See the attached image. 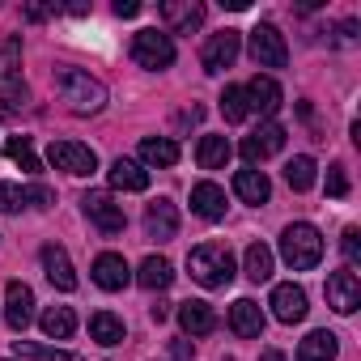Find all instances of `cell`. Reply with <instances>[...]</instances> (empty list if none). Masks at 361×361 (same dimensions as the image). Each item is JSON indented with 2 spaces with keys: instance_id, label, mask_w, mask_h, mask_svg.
I'll use <instances>...</instances> for the list:
<instances>
[{
  "instance_id": "obj_25",
  "label": "cell",
  "mask_w": 361,
  "mask_h": 361,
  "mask_svg": "<svg viewBox=\"0 0 361 361\" xmlns=\"http://www.w3.org/2000/svg\"><path fill=\"white\" fill-rule=\"evenodd\" d=\"M336 353H340V340L331 331H310L298 344V361H336Z\"/></svg>"
},
{
  "instance_id": "obj_29",
  "label": "cell",
  "mask_w": 361,
  "mask_h": 361,
  "mask_svg": "<svg viewBox=\"0 0 361 361\" xmlns=\"http://www.w3.org/2000/svg\"><path fill=\"white\" fill-rule=\"evenodd\" d=\"M140 157H145L149 166H174V161H178V145H174L170 136H145V140H140Z\"/></svg>"
},
{
  "instance_id": "obj_30",
  "label": "cell",
  "mask_w": 361,
  "mask_h": 361,
  "mask_svg": "<svg viewBox=\"0 0 361 361\" xmlns=\"http://www.w3.org/2000/svg\"><path fill=\"white\" fill-rule=\"evenodd\" d=\"M285 183H289L293 192H310V188H314V157H293V161L285 166Z\"/></svg>"
},
{
  "instance_id": "obj_24",
  "label": "cell",
  "mask_w": 361,
  "mask_h": 361,
  "mask_svg": "<svg viewBox=\"0 0 361 361\" xmlns=\"http://www.w3.org/2000/svg\"><path fill=\"white\" fill-rule=\"evenodd\" d=\"M170 281H174V268H170V259H161V255H149L140 268H136V285L140 289H170Z\"/></svg>"
},
{
  "instance_id": "obj_36",
  "label": "cell",
  "mask_w": 361,
  "mask_h": 361,
  "mask_svg": "<svg viewBox=\"0 0 361 361\" xmlns=\"http://www.w3.org/2000/svg\"><path fill=\"white\" fill-rule=\"evenodd\" d=\"M340 251H344L348 268H357V264H361V230H357V226H348V230H344V238H340Z\"/></svg>"
},
{
  "instance_id": "obj_38",
  "label": "cell",
  "mask_w": 361,
  "mask_h": 361,
  "mask_svg": "<svg viewBox=\"0 0 361 361\" xmlns=\"http://www.w3.org/2000/svg\"><path fill=\"white\" fill-rule=\"evenodd\" d=\"M30 200H35V204H39V209H47V204H51V200H56V196H51V188H43V183H35V188H30V192H26V204H30Z\"/></svg>"
},
{
  "instance_id": "obj_15",
  "label": "cell",
  "mask_w": 361,
  "mask_h": 361,
  "mask_svg": "<svg viewBox=\"0 0 361 361\" xmlns=\"http://www.w3.org/2000/svg\"><path fill=\"white\" fill-rule=\"evenodd\" d=\"M268 306H272V314H276L281 323H302V319H306V310H310V306H306V289H302V285H276Z\"/></svg>"
},
{
  "instance_id": "obj_31",
  "label": "cell",
  "mask_w": 361,
  "mask_h": 361,
  "mask_svg": "<svg viewBox=\"0 0 361 361\" xmlns=\"http://www.w3.org/2000/svg\"><path fill=\"white\" fill-rule=\"evenodd\" d=\"M221 115H226V123H243V119L251 115L243 85H226V94H221Z\"/></svg>"
},
{
  "instance_id": "obj_40",
  "label": "cell",
  "mask_w": 361,
  "mask_h": 361,
  "mask_svg": "<svg viewBox=\"0 0 361 361\" xmlns=\"http://www.w3.org/2000/svg\"><path fill=\"white\" fill-rule=\"evenodd\" d=\"M51 13H56V5H30V9H26L30 22H43V18H51Z\"/></svg>"
},
{
  "instance_id": "obj_33",
  "label": "cell",
  "mask_w": 361,
  "mask_h": 361,
  "mask_svg": "<svg viewBox=\"0 0 361 361\" xmlns=\"http://www.w3.org/2000/svg\"><path fill=\"white\" fill-rule=\"evenodd\" d=\"M247 276H251L255 285H264V281L272 276V251H268L264 243H251V247H247Z\"/></svg>"
},
{
  "instance_id": "obj_5",
  "label": "cell",
  "mask_w": 361,
  "mask_h": 361,
  "mask_svg": "<svg viewBox=\"0 0 361 361\" xmlns=\"http://www.w3.org/2000/svg\"><path fill=\"white\" fill-rule=\"evenodd\" d=\"M132 60L140 64V68H170L174 64V39L166 35V30H140L136 39H132Z\"/></svg>"
},
{
  "instance_id": "obj_26",
  "label": "cell",
  "mask_w": 361,
  "mask_h": 361,
  "mask_svg": "<svg viewBox=\"0 0 361 361\" xmlns=\"http://www.w3.org/2000/svg\"><path fill=\"white\" fill-rule=\"evenodd\" d=\"M230 140L226 136H200V149H196V161H200V170H221L226 161H230Z\"/></svg>"
},
{
  "instance_id": "obj_8",
  "label": "cell",
  "mask_w": 361,
  "mask_h": 361,
  "mask_svg": "<svg viewBox=\"0 0 361 361\" xmlns=\"http://www.w3.org/2000/svg\"><path fill=\"white\" fill-rule=\"evenodd\" d=\"M238 51H243V35H238V30H221V35H213V39L204 43L200 64H204L209 77H217V73H226V68L238 60Z\"/></svg>"
},
{
  "instance_id": "obj_2",
  "label": "cell",
  "mask_w": 361,
  "mask_h": 361,
  "mask_svg": "<svg viewBox=\"0 0 361 361\" xmlns=\"http://www.w3.org/2000/svg\"><path fill=\"white\" fill-rule=\"evenodd\" d=\"M188 268H192V281H200L204 289H226L234 281V255L221 243H200L188 255Z\"/></svg>"
},
{
  "instance_id": "obj_18",
  "label": "cell",
  "mask_w": 361,
  "mask_h": 361,
  "mask_svg": "<svg viewBox=\"0 0 361 361\" xmlns=\"http://www.w3.org/2000/svg\"><path fill=\"white\" fill-rule=\"evenodd\" d=\"M243 90H247V106L255 115H276L281 111V85L272 77H251V85H243Z\"/></svg>"
},
{
  "instance_id": "obj_9",
  "label": "cell",
  "mask_w": 361,
  "mask_h": 361,
  "mask_svg": "<svg viewBox=\"0 0 361 361\" xmlns=\"http://www.w3.org/2000/svg\"><path fill=\"white\" fill-rule=\"evenodd\" d=\"M327 306L336 314H353L361 306V281H357L353 268H340V272L327 276Z\"/></svg>"
},
{
  "instance_id": "obj_28",
  "label": "cell",
  "mask_w": 361,
  "mask_h": 361,
  "mask_svg": "<svg viewBox=\"0 0 361 361\" xmlns=\"http://www.w3.org/2000/svg\"><path fill=\"white\" fill-rule=\"evenodd\" d=\"M90 340H98V344H123V319L119 314H111V310H98L94 319H90Z\"/></svg>"
},
{
  "instance_id": "obj_14",
  "label": "cell",
  "mask_w": 361,
  "mask_h": 361,
  "mask_svg": "<svg viewBox=\"0 0 361 361\" xmlns=\"http://www.w3.org/2000/svg\"><path fill=\"white\" fill-rule=\"evenodd\" d=\"M43 272H47V281H51L56 289H64V293H73V289H77L73 259H68V251H64L60 243H47V247H43Z\"/></svg>"
},
{
  "instance_id": "obj_21",
  "label": "cell",
  "mask_w": 361,
  "mask_h": 361,
  "mask_svg": "<svg viewBox=\"0 0 361 361\" xmlns=\"http://www.w3.org/2000/svg\"><path fill=\"white\" fill-rule=\"evenodd\" d=\"M106 178H111L115 192H145V188H149V170L136 166L132 157H119V161L106 170Z\"/></svg>"
},
{
  "instance_id": "obj_22",
  "label": "cell",
  "mask_w": 361,
  "mask_h": 361,
  "mask_svg": "<svg viewBox=\"0 0 361 361\" xmlns=\"http://www.w3.org/2000/svg\"><path fill=\"white\" fill-rule=\"evenodd\" d=\"M178 323H183L188 336H209L217 327V310L209 302H183L178 306Z\"/></svg>"
},
{
  "instance_id": "obj_27",
  "label": "cell",
  "mask_w": 361,
  "mask_h": 361,
  "mask_svg": "<svg viewBox=\"0 0 361 361\" xmlns=\"http://www.w3.org/2000/svg\"><path fill=\"white\" fill-rule=\"evenodd\" d=\"M39 323H43V331H47L51 340H68V336L77 331V314H73V306H47Z\"/></svg>"
},
{
  "instance_id": "obj_41",
  "label": "cell",
  "mask_w": 361,
  "mask_h": 361,
  "mask_svg": "<svg viewBox=\"0 0 361 361\" xmlns=\"http://www.w3.org/2000/svg\"><path fill=\"white\" fill-rule=\"evenodd\" d=\"M259 361H285V353H276V348H268V353H264Z\"/></svg>"
},
{
  "instance_id": "obj_3",
  "label": "cell",
  "mask_w": 361,
  "mask_h": 361,
  "mask_svg": "<svg viewBox=\"0 0 361 361\" xmlns=\"http://www.w3.org/2000/svg\"><path fill=\"white\" fill-rule=\"evenodd\" d=\"M281 259H285L293 272L319 268V259H323V238H319V230H314L310 221H293V226L281 234Z\"/></svg>"
},
{
  "instance_id": "obj_13",
  "label": "cell",
  "mask_w": 361,
  "mask_h": 361,
  "mask_svg": "<svg viewBox=\"0 0 361 361\" xmlns=\"http://www.w3.org/2000/svg\"><path fill=\"white\" fill-rule=\"evenodd\" d=\"M5 319H9L13 331L30 327V319H35V293H30V285L9 281V289H5Z\"/></svg>"
},
{
  "instance_id": "obj_16",
  "label": "cell",
  "mask_w": 361,
  "mask_h": 361,
  "mask_svg": "<svg viewBox=\"0 0 361 361\" xmlns=\"http://www.w3.org/2000/svg\"><path fill=\"white\" fill-rule=\"evenodd\" d=\"M145 234L157 238V243H170V238L178 234V209H174L170 200H153V204L145 209Z\"/></svg>"
},
{
  "instance_id": "obj_35",
  "label": "cell",
  "mask_w": 361,
  "mask_h": 361,
  "mask_svg": "<svg viewBox=\"0 0 361 361\" xmlns=\"http://www.w3.org/2000/svg\"><path fill=\"white\" fill-rule=\"evenodd\" d=\"M26 209V192L18 183H5L0 178V213H22Z\"/></svg>"
},
{
  "instance_id": "obj_12",
  "label": "cell",
  "mask_w": 361,
  "mask_h": 361,
  "mask_svg": "<svg viewBox=\"0 0 361 361\" xmlns=\"http://www.w3.org/2000/svg\"><path fill=\"white\" fill-rule=\"evenodd\" d=\"M285 149V128L281 123H264L259 132H251L247 140H243V157L247 161H268V157H276Z\"/></svg>"
},
{
  "instance_id": "obj_37",
  "label": "cell",
  "mask_w": 361,
  "mask_h": 361,
  "mask_svg": "<svg viewBox=\"0 0 361 361\" xmlns=\"http://www.w3.org/2000/svg\"><path fill=\"white\" fill-rule=\"evenodd\" d=\"M327 196H336V200L348 196V174H344V166H331L327 170Z\"/></svg>"
},
{
  "instance_id": "obj_6",
  "label": "cell",
  "mask_w": 361,
  "mask_h": 361,
  "mask_svg": "<svg viewBox=\"0 0 361 361\" xmlns=\"http://www.w3.org/2000/svg\"><path fill=\"white\" fill-rule=\"evenodd\" d=\"M47 161H51L56 170H64V174H77V178L98 170V153H94L90 145H81V140H51Z\"/></svg>"
},
{
  "instance_id": "obj_11",
  "label": "cell",
  "mask_w": 361,
  "mask_h": 361,
  "mask_svg": "<svg viewBox=\"0 0 361 361\" xmlns=\"http://www.w3.org/2000/svg\"><path fill=\"white\" fill-rule=\"evenodd\" d=\"M161 22L174 35H192V30L204 26V5H200V0H166V5H161Z\"/></svg>"
},
{
  "instance_id": "obj_20",
  "label": "cell",
  "mask_w": 361,
  "mask_h": 361,
  "mask_svg": "<svg viewBox=\"0 0 361 361\" xmlns=\"http://www.w3.org/2000/svg\"><path fill=\"white\" fill-rule=\"evenodd\" d=\"M230 327H234L238 336H247V340L264 336V310H259V302H251V298H238V302L230 306Z\"/></svg>"
},
{
  "instance_id": "obj_39",
  "label": "cell",
  "mask_w": 361,
  "mask_h": 361,
  "mask_svg": "<svg viewBox=\"0 0 361 361\" xmlns=\"http://www.w3.org/2000/svg\"><path fill=\"white\" fill-rule=\"evenodd\" d=\"M136 13H140L136 0H115V18H136Z\"/></svg>"
},
{
  "instance_id": "obj_23",
  "label": "cell",
  "mask_w": 361,
  "mask_h": 361,
  "mask_svg": "<svg viewBox=\"0 0 361 361\" xmlns=\"http://www.w3.org/2000/svg\"><path fill=\"white\" fill-rule=\"evenodd\" d=\"M234 192H238V200H247V204H268L272 183H268L264 170H238V174H234Z\"/></svg>"
},
{
  "instance_id": "obj_1",
  "label": "cell",
  "mask_w": 361,
  "mask_h": 361,
  "mask_svg": "<svg viewBox=\"0 0 361 361\" xmlns=\"http://www.w3.org/2000/svg\"><path fill=\"white\" fill-rule=\"evenodd\" d=\"M56 90H60V98L68 102V111H77V115H98L102 106H106V90H102V81H94L90 73H81V68H56Z\"/></svg>"
},
{
  "instance_id": "obj_4",
  "label": "cell",
  "mask_w": 361,
  "mask_h": 361,
  "mask_svg": "<svg viewBox=\"0 0 361 361\" xmlns=\"http://www.w3.org/2000/svg\"><path fill=\"white\" fill-rule=\"evenodd\" d=\"M22 102H26V85H22V43L18 39H5V47H0V115H9Z\"/></svg>"
},
{
  "instance_id": "obj_10",
  "label": "cell",
  "mask_w": 361,
  "mask_h": 361,
  "mask_svg": "<svg viewBox=\"0 0 361 361\" xmlns=\"http://www.w3.org/2000/svg\"><path fill=\"white\" fill-rule=\"evenodd\" d=\"M81 209H85V217H90L102 234H119V230H123V204H115L111 192H85Z\"/></svg>"
},
{
  "instance_id": "obj_7",
  "label": "cell",
  "mask_w": 361,
  "mask_h": 361,
  "mask_svg": "<svg viewBox=\"0 0 361 361\" xmlns=\"http://www.w3.org/2000/svg\"><path fill=\"white\" fill-rule=\"evenodd\" d=\"M251 56L259 68H285L289 64V47H285V35L272 26V22H259L251 30Z\"/></svg>"
},
{
  "instance_id": "obj_32",
  "label": "cell",
  "mask_w": 361,
  "mask_h": 361,
  "mask_svg": "<svg viewBox=\"0 0 361 361\" xmlns=\"http://www.w3.org/2000/svg\"><path fill=\"white\" fill-rule=\"evenodd\" d=\"M5 153H9V161H18V166H22V170H30V174H39V170H43V161L35 157V145H30V136H9Z\"/></svg>"
},
{
  "instance_id": "obj_17",
  "label": "cell",
  "mask_w": 361,
  "mask_h": 361,
  "mask_svg": "<svg viewBox=\"0 0 361 361\" xmlns=\"http://www.w3.org/2000/svg\"><path fill=\"white\" fill-rule=\"evenodd\" d=\"M94 281H98V289L115 293V289H123V285L132 281V268L123 264V255H115V251H102V255L94 259Z\"/></svg>"
},
{
  "instance_id": "obj_34",
  "label": "cell",
  "mask_w": 361,
  "mask_h": 361,
  "mask_svg": "<svg viewBox=\"0 0 361 361\" xmlns=\"http://www.w3.org/2000/svg\"><path fill=\"white\" fill-rule=\"evenodd\" d=\"M18 357H30V361H81L77 353H56V348H43V344H26V340H18Z\"/></svg>"
},
{
  "instance_id": "obj_19",
  "label": "cell",
  "mask_w": 361,
  "mask_h": 361,
  "mask_svg": "<svg viewBox=\"0 0 361 361\" xmlns=\"http://www.w3.org/2000/svg\"><path fill=\"white\" fill-rule=\"evenodd\" d=\"M192 213L204 221H221L226 217V192L217 183H196L192 188Z\"/></svg>"
}]
</instances>
